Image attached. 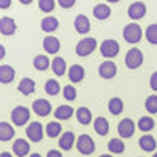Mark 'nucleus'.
Instances as JSON below:
<instances>
[{
    "label": "nucleus",
    "instance_id": "34",
    "mask_svg": "<svg viewBox=\"0 0 157 157\" xmlns=\"http://www.w3.org/2000/svg\"><path fill=\"white\" fill-rule=\"evenodd\" d=\"M145 38L148 40V43L157 44V23L150 25V26L145 29Z\"/></svg>",
    "mask_w": 157,
    "mask_h": 157
},
{
    "label": "nucleus",
    "instance_id": "13",
    "mask_svg": "<svg viewBox=\"0 0 157 157\" xmlns=\"http://www.w3.org/2000/svg\"><path fill=\"white\" fill-rule=\"evenodd\" d=\"M73 26H75V31H76L78 34H81V35H86V34L90 32V20H89V17L84 15V14L76 15V18H75V21H73Z\"/></svg>",
    "mask_w": 157,
    "mask_h": 157
},
{
    "label": "nucleus",
    "instance_id": "16",
    "mask_svg": "<svg viewBox=\"0 0 157 157\" xmlns=\"http://www.w3.org/2000/svg\"><path fill=\"white\" fill-rule=\"evenodd\" d=\"M75 142H76V137H75V133H72V131H64V133H61L59 140H58L59 148L64 150V151H69V150L75 145Z\"/></svg>",
    "mask_w": 157,
    "mask_h": 157
},
{
    "label": "nucleus",
    "instance_id": "10",
    "mask_svg": "<svg viewBox=\"0 0 157 157\" xmlns=\"http://www.w3.org/2000/svg\"><path fill=\"white\" fill-rule=\"evenodd\" d=\"M32 110H34V113H35L37 116L44 117V116L51 114L52 105H51V102H49L48 99H35V101L32 102Z\"/></svg>",
    "mask_w": 157,
    "mask_h": 157
},
{
    "label": "nucleus",
    "instance_id": "33",
    "mask_svg": "<svg viewBox=\"0 0 157 157\" xmlns=\"http://www.w3.org/2000/svg\"><path fill=\"white\" fill-rule=\"evenodd\" d=\"M59 84L56 79H48L46 84H44V92L49 95V96H56L59 93Z\"/></svg>",
    "mask_w": 157,
    "mask_h": 157
},
{
    "label": "nucleus",
    "instance_id": "4",
    "mask_svg": "<svg viewBox=\"0 0 157 157\" xmlns=\"http://www.w3.org/2000/svg\"><path fill=\"white\" fill-rule=\"evenodd\" d=\"M75 144H76L78 151H79L82 156H90V154L95 153L96 145H95V140H93L89 134H81V136L76 139Z\"/></svg>",
    "mask_w": 157,
    "mask_h": 157
},
{
    "label": "nucleus",
    "instance_id": "38",
    "mask_svg": "<svg viewBox=\"0 0 157 157\" xmlns=\"http://www.w3.org/2000/svg\"><path fill=\"white\" fill-rule=\"evenodd\" d=\"M75 3H76V0H58V5L63 9H70L75 6Z\"/></svg>",
    "mask_w": 157,
    "mask_h": 157
},
{
    "label": "nucleus",
    "instance_id": "29",
    "mask_svg": "<svg viewBox=\"0 0 157 157\" xmlns=\"http://www.w3.org/2000/svg\"><path fill=\"white\" fill-rule=\"evenodd\" d=\"M108 151L111 154H122L125 151V144L119 137H113L108 142Z\"/></svg>",
    "mask_w": 157,
    "mask_h": 157
},
{
    "label": "nucleus",
    "instance_id": "42",
    "mask_svg": "<svg viewBox=\"0 0 157 157\" xmlns=\"http://www.w3.org/2000/svg\"><path fill=\"white\" fill-rule=\"evenodd\" d=\"M5 55H6V49H5V46H3V44H0V61L5 58Z\"/></svg>",
    "mask_w": 157,
    "mask_h": 157
},
{
    "label": "nucleus",
    "instance_id": "23",
    "mask_svg": "<svg viewBox=\"0 0 157 157\" xmlns=\"http://www.w3.org/2000/svg\"><path fill=\"white\" fill-rule=\"evenodd\" d=\"M15 131L9 122H0V142H9L14 137Z\"/></svg>",
    "mask_w": 157,
    "mask_h": 157
},
{
    "label": "nucleus",
    "instance_id": "36",
    "mask_svg": "<svg viewBox=\"0 0 157 157\" xmlns=\"http://www.w3.org/2000/svg\"><path fill=\"white\" fill-rule=\"evenodd\" d=\"M76 89L73 87V86H66L64 89H63V96H64V99L66 101H75L76 99Z\"/></svg>",
    "mask_w": 157,
    "mask_h": 157
},
{
    "label": "nucleus",
    "instance_id": "43",
    "mask_svg": "<svg viewBox=\"0 0 157 157\" xmlns=\"http://www.w3.org/2000/svg\"><path fill=\"white\" fill-rule=\"evenodd\" d=\"M0 157H12V154L9 151H3V153H0Z\"/></svg>",
    "mask_w": 157,
    "mask_h": 157
},
{
    "label": "nucleus",
    "instance_id": "6",
    "mask_svg": "<svg viewBox=\"0 0 157 157\" xmlns=\"http://www.w3.org/2000/svg\"><path fill=\"white\" fill-rule=\"evenodd\" d=\"M99 51H101V55H102L104 58L111 59V58L117 56V53H119V51H121V46H119V43H117L116 40L108 38V40H104V41L101 43Z\"/></svg>",
    "mask_w": 157,
    "mask_h": 157
},
{
    "label": "nucleus",
    "instance_id": "47",
    "mask_svg": "<svg viewBox=\"0 0 157 157\" xmlns=\"http://www.w3.org/2000/svg\"><path fill=\"white\" fill-rule=\"evenodd\" d=\"M99 157H113L111 154H102V156H99Z\"/></svg>",
    "mask_w": 157,
    "mask_h": 157
},
{
    "label": "nucleus",
    "instance_id": "28",
    "mask_svg": "<svg viewBox=\"0 0 157 157\" xmlns=\"http://www.w3.org/2000/svg\"><path fill=\"white\" fill-rule=\"evenodd\" d=\"M154 119L151 116H142L137 122V128L142 131V133H150L153 128H154Z\"/></svg>",
    "mask_w": 157,
    "mask_h": 157
},
{
    "label": "nucleus",
    "instance_id": "22",
    "mask_svg": "<svg viewBox=\"0 0 157 157\" xmlns=\"http://www.w3.org/2000/svg\"><path fill=\"white\" fill-rule=\"evenodd\" d=\"M51 69L56 76H63L67 70V66H66V59L61 58V56H55L52 61H51Z\"/></svg>",
    "mask_w": 157,
    "mask_h": 157
},
{
    "label": "nucleus",
    "instance_id": "11",
    "mask_svg": "<svg viewBox=\"0 0 157 157\" xmlns=\"http://www.w3.org/2000/svg\"><path fill=\"white\" fill-rule=\"evenodd\" d=\"M17 31V25H15V20L11 18V17H2L0 18V34L2 35H6V37H11L14 35Z\"/></svg>",
    "mask_w": 157,
    "mask_h": 157
},
{
    "label": "nucleus",
    "instance_id": "24",
    "mask_svg": "<svg viewBox=\"0 0 157 157\" xmlns=\"http://www.w3.org/2000/svg\"><path fill=\"white\" fill-rule=\"evenodd\" d=\"M93 128H95V131H96L99 136H107L108 131H110V124H108V121H107L105 117L98 116V117L95 119V122H93Z\"/></svg>",
    "mask_w": 157,
    "mask_h": 157
},
{
    "label": "nucleus",
    "instance_id": "39",
    "mask_svg": "<svg viewBox=\"0 0 157 157\" xmlns=\"http://www.w3.org/2000/svg\"><path fill=\"white\" fill-rule=\"evenodd\" d=\"M150 87L157 92V72H154L153 75H151V78H150Z\"/></svg>",
    "mask_w": 157,
    "mask_h": 157
},
{
    "label": "nucleus",
    "instance_id": "27",
    "mask_svg": "<svg viewBox=\"0 0 157 157\" xmlns=\"http://www.w3.org/2000/svg\"><path fill=\"white\" fill-rule=\"evenodd\" d=\"M75 114H76V119L81 125H89L92 122V111L87 107H79L75 111Z\"/></svg>",
    "mask_w": 157,
    "mask_h": 157
},
{
    "label": "nucleus",
    "instance_id": "2",
    "mask_svg": "<svg viewBox=\"0 0 157 157\" xmlns=\"http://www.w3.org/2000/svg\"><path fill=\"white\" fill-rule=\"evenodd\" d=\"M31 119V111L29 108H26L25 105H17L12 111H11V121L15 127H23L29 122Z\"/></svg>",
    "mask_w": 157,
    "mask_h": 157
},
{
    "label": "nucleus",
    "instance_id": "31",
    "mask_svg": "<svg viewBox=\"0 0 157 157\" xmlns=\"http://www.w3.org/2000/svg\"><path fill=\"white\" fill-rule=\"evenodd\" d=\"M108 111L113 116H117L124 111V101L121 98H111L108 101Z\"/></svg>",
    "mask_w": 157,
    "mask_h": 157
},
{
    "label": "nucleus",
    "instance_id": "21",
    "mask_svg": "<svg viewBox=\"0 0 157 157\" xmlns=\"http://www.w3.org/2000/svg\"><path fill=\"white\" fill-rule=\"evenodd\" d=\"M73 113H75V110H73L70 105H66V104L58 105V108L53 111L56 121H67V119H70V117L73 116Z\"/></svg>",
    "mask_w": 157,
    "mask_h": 157
},
{
    "label": "nucleus",
    "instance_id": "46",
    "mask_svg": "<svg viewBox=\"0 0 157 157\" xmlns=\"http://www.w3.org/2000/svg\"><path fill=\"white\" fill-rule=\"evenodd\" d=\"M108 3H117V2H121V0H107Z\"/></svg>",
    "mask_w": 157,
    "mask_h": 157
},
{
    "label": "nucleus",
    "instance_id": "26",
    "mask_svg": "<svg viewBox=\"0 0 157 157\" xmlns=\"http://www.w3.org/2000/svg\"><path fill=\"white\" fill-rule=\"evenodd\" d=\"M110 14H111V9L107 3H99L93 8V15L98 20H107L110 17Z\"/></svg>",
    "mask_w": 157,
    "mask_h": 157
},
{
    "label": "nucleus",
    "instance_id": "44",
    "mask_svg": "<svg viewBox=\"0 0 157 157\" xmlns=\"http://www.w3.org/2000/svg\"><path fill=\"white\" fill-rule=\"evenodd\" d=\"M18 2H20L21 5H31V3H32L34 0H18Z\"/></svg>",
    "mask_w": 157,
    "mask_h": 157
},
{
    "label": "nucleus",
    "instance_id": "41",
    "mask_svg": "<svg viewBox=\"0 0 157 157\" xmlns=\"http://www.w3.org/2000/svg\"><path fill=\"white\" fill-rule=\"evenodd\" d=\"M46 157H63V154H61L58 150H51V151L48 153V156Z\"/></svg>",
    "mask_w": 157,
    "mask_h": 157
},
{
    "label": "nucleus",
    "instance_id": "30",
    "mask_svg": "<svg viewBox=\"0 0 157 157\" xmlns=\"http://www.w3.org/2000/svg\"><path fill=\"white\" fill-rule=\"evenodd\" d=\"M32 64H34V67H35L37 70L43 72V70H48V69L51 67V59H49L46 55H37V56L34 58Z\"/></svg>",
    "mask_w": 157,
    "mask_h": 157
},
{
    "label": "nucleus",
    "instance_id": "15",
    "mask_svg": "<svg viewBox=\"0 0 157 157\" xmlns=\"http://www.w3.org/2000/svg\"><path fill=\"white\" fill-rule=\"evenodd\" d=\"M67 76H69L70 82L78 84V82H81V81L84 79V76H86V70H84L82 66H79V64H73V66L69 67V70H67Z\"/></svg>",
    "mask_w": 157,
    "mask_h": 157
},
{
    "label": "nucleus",
    "instance_id": "14",
    "mask_svg": "<svg viewBox=\"0 0 157 157\" xmlns=\"http://www.w3.org/2000/svg\"><path fill=\"white\" fill-rule=\"evenodd\" d=\"M31 151V145L26 139H15L12 144V153L17 157H26Z\"/></svg>",
    "mask_w": 157,
    "mask_h": 157
},
{
    "label": "nucleus",
    "instance_id": "1",
    "mask_svg": "<svg viewBox=\"0 0 157 157\" xmlns=\"http://www.w3.org/2000/svg\"><path fill=\"white\" fill-rule=\"evenodd\" d=\"M122 35H124V40H125L127 43L136 44V43H139V41L142 40V28H140V25H137V23H130V25H127V26L124 28Z\"/></svg>",
    "mask_w": 157,
    "mask_h": 157
},
{
    "label": "nucleus",
    "instance_id": "20",
    "mask_svg": "<svg viewBox=\"0 0 157 157\" xmlns=\"http://www.w3.org/2000/svg\"><path fill=\"white\" fill-rule=\"evenodd\" d=\"M139 147H140L144 151H147V153H153L157 147V142H156V139H154V136H151V134H144V136L139 139Z\"/></svg>",
    "mask_w": 157,
    "mask_h": 157
},
{
    "label": "nucleus",
    "instance_id": "19",
    "mask_svg": "<svg viewBox=\"0 0 157 157\" xmlns=\"http://www.w3.org/2000/svg\"><path fill=\"white\" fill-rule=\"evenodd\" d=\"M15 78V70L12 66H0V84H11Z\"/></svg>",
    "mask_w": 157,
    "mask_h": 157
},
{
    "label": "nucleus",
    "instance_id": "3",
    "mask_svg": "<svg viewBox=\"0 0 157 157\" xmlns=\"http://www.w3.org/2000/svg\"><path fill=\"white\" fill-rule=\"evenodd\" d=\"M98 48V41L93 38V37H86V38H82V40H79L78 41V44H76V55L78 56H89V55H92V53L95 52V49Z\"/></svg>",
    "mask_w": 157,
    "mask_h": 157
},
{
    "label": "nucleus",
    "instance_id": "35",
    "mask_svg": "<svg viewBox=\"0 0 157 157\" xmlns=\"http://www.w3.org/2000/svg\"><path fill=\"white\" fill-rule=\"evenodd\" d=\"M145 108L150 114H156L157 113V95H151L147 98L145 101Z\"/></svg>",
    "mask_w": 157,
    "mask_h": 157
},
{
    "label": "nucleus",
    "instance_id": "8",
    "mask_svg": "<svg viewBox=\"0 0 157 157\" xmlns=\"http://www.w3.org/2000/svg\"><path fill=\"white\" fill-rule=\"evenodd\" d=\"M134 131H136V124H134L130 117H124V119L119 122V125H117V133H119V136H121L122 139L131 137V136L134 134Z\"/></svg>",
    "mask_w": 157,
    "mask_h": 157
},
{
    "label": "nucleus",
    "instance_id": "18",
    "mask_svg": "<svg viewBox=\"0 0 157 157\" xmlns=\"http://www.w3.org/2000/svg\"><path fill=\"white\" fill-rule=\"evenodd\" d=\"M17 90L21 95L29 96V95H32L35 92V81L32 78H23V79H20V82L17 86Z\"/></svg>",
    "mask_w": 157,
    "mask_h": 157
},
{
    "label": "nucleus",
    "instance_id": "48",
    "mask_svg": "<svg viewBox=\"0 0 157 157\" xmlns=\"http://www.w3.org/2000/svg\"><path fill=\"white\" fill-rule=\"evenodd\" d=\"M153 157H157V151H156V153H154V156H153Z\"/></svg>",
    "mask_w": 157,
    "mask_h": 157
},
{
    "label": "nucleus",
    "instance_id": "9",
    "mask_svg": "<svg viewBox=\"0 0 157 157\" xmlns=\"http://www.w3.org/2000/svg\"><path fill=\"white\" fill-rule=\"evenodd\" d=\"M147 14V5L144 2H134L128 6V17L131 20H140Z\"/></svg>",
    "mask_w": 157,
    "mask_h": 157
},
{
    "label": "nucleus",
    "instance_id": "37",
    "mask_svg": "<svg viewBox=\"0 0 157 157\" xmlns=\"http://www.w3.org/2000/svg\"><path fill=\"white\" fill-rule=\"evenodd\" d=\"M38 8L43 12H52L55 9V0H38Z\"/></svg>",
    "mask_w": 157,
    "mask_h": 157
},
{
    "label": "nucleus",
    "instance_id": "25",
    "mask_svg": "<svg viewBox=\"0 0 157 157\" xmlns=\"http://www.w3.org/2000/svg\"><path fill=\"white\" fill-rule=\"evenodd\" d=\"M58 26H59V21H58V18L56 17H53V15H48V17H44L43 20H41V29L44 31V32H55L56 29H58Z\"/></svg>",
    "mask_w": 157,
    "mask_h": 157
},
{
    "label": "nucleus",
    "instance_id": "40",
    "mask_svg": "<svg viewBox=\"0 0 157 157\" xmlns=\"http://www.w3.org/2000/svg\"><path fill=\"white\" fill-rule=\"evenodd\" d=\"M12 5V0H0V9H8Z\"/></svg>",
    "mask_w": 157,
    "mask_h": 157
},
{
    "label": "nucleus",
    "instance_id": "17",
    "mask_svg": "<svg viewBox=\"0 0 157 157\" xmlns=\"http://www.w3.org/2000/svg\"><path fill=\"white\" fill-rule=\"evenodd\" d=\"M43 49L48 53H51V55H55V53H58V51L61 49V43H59V40H58L56 37L49 35V37H46V38L43 40Z\"/></svg>",
    "mask_w": 157,
    "mask_h": 157
},
{
    "label": "nucleus",
    "instance_id": "7",
    "mask_svg": "<svg viewBox=\"0 0 157 157\" xmlns=\"http://www.w3.org/2000/svg\"><path fill=\"white\" fill-rule=\"evenodd\" d=\"M26 136H28V139L31 140V142H40L41 139H43V136H44V128H43V125L40 124V122H31L28 127H26Z\"/></svg>",
    "mask_w": 157,
    "mask_h": 157
},
{
    "label": "nucleus",
    "instance_id": "12",
    "mask_svg": "<svg viewBox=\"0 0 157 157\" xmlns=\"http://www.w3.org/2000/svg\"><path fill=\"white\" fill-rule=\"evenodd\" d=\"M98 73H99V76L104 78V79H111V78L116 76L117 67H116V64H114L113 61H104V63L99 66Z\"/></svg>",
    "mask_w": 157,
    "mask_h": 157
},
{
    "label": "nucleus",
    "instance_id": "5",
    "mask_svg": "<svg viewBox=\"0 0 157 157\" xmlns=\"http://www.w3.org/2000/svg\"><path fill=\"white\" fill-rule=\"evenodd\" d=\"M142 63H144V53L140 49H137V48H131L127 55H125V66L128 67V69H131V70H136V69H139L140 66H142Z\"/></svg>",
    "mask_w": 157,
    "mask_h": 157
},
{
    "label": "nucleus",
    "instance_id": "45",
    "mask_svg": "<svg viewBox=\"0 0 157 157\" xmlns=\"http://www.w3.org/2000/svg\"><path fill=\"white\" fill-rule=\"evenodd\" d=\"M29 157H41V156H40L38 153H34V154H31V156H29Z\"/></svg>",
    "mask_w": 157,
    "mask_h": 157
},
{
    "label": "nucleus",
    "instance_id": "32",
    "mask_svg": "<svg viewBox=\"0 0 157 157\" xmlns=\"http://www.w3.org/2000/svg\"><path fill=\"white\" fill-rule=\"evenodd\" d=\"M61 133H63V127H61L59 122L53 121V122H49V124L46 125V134H48L51 139H55V137L61 136Z\"/></svg>",
    "mask_w": 157,
    "mask_h": 157
}]
</instances>
